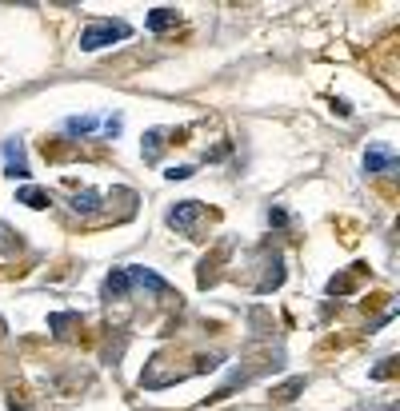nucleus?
Returning a JSON list of instances; mask_svg holds the SVG:
<instances>
[{
	"instance_id": "nucleus-1",
	"label": "nucleus",
	"mask_w": 400,
	"mask_h": 411,
	"mask_svg": "<svg viewBox=\"0 0 400 411\" xmlns=\"http://www.w3.org/2000/svg\"><path fill=\"white\" fill-rule=\"evenodd\" d=\"M125 36H132V28L125 20H93L80 32V52H96V48L112 44V40H125Z\"/></svg>"
},
{
	"instance_id": "nucleus-2",
	"label": "nucleus",
	"mask_w": 400,
	"mask_h": 411,
	"mask_svg": "<svg viewBox=\"0 0 400 411\" xmlns=\"http://www.w3.org/2000/svg\"><path fill=\"white\" fill-rule=\"evenodd\" d=\"M196 220H205V208L196 204V200H180V204L168 208V224H173L176 232H196Z\"/></svg>"
},
{
	"instance_id": "nucleus-3",
	"label": "nucleus",
	"mask_w": 400,
	"mask_h": 411,
	"mask_svg": "<svg viewBox=\"0 0 400 411\" xmlns=\"http://www.w3.org/2000/svg\"><path fill=\"white\" fill-rule=\"evenodd\" d=\"M0 152H4V172L13 176V180H29L32 172H29V160H24V144L13 136V140L0 144Z\"/></svg>"
},
{
	"instance_id": "nucleus-4",
	"label": "nucleus",
	"mask_w": 400,
	"mask_h": 411,
	"mask_svg": "<svg viewBox=\"0 0 400 411\" xmlns=\"http://www.w3.org/2000/svg\"><path fill=\"white\" fill-rule=\"evenodd\" d=\"M365 168L368 172H381V176H392L397 172V152L388 144H372L365 152Z\"/></svg>"
},
{
	"instance_id": "nucleus-5",
	"label": "nucleus",
	"mask_w": 400,
	"mask_h": 411,
	"mask_svg": "<svg viewBox=\"0 0 400 411\" xmlns=\"http://www.w3.org/2000/svg\"><path fill=\"white\" fill-rule=\"evenodd\" d=\"M365 276H368L365 264H352V271H344V276H333V280H328V296H349V292L360 284Z\"/></svg>"
},
{
	"instance_id": "nucleus-6",
	"label": "nucleus",
	"mask_w": 400,
	"mask_h": 411,
	"mask_svg": "<svg viewBox=\"0 0 400 411\" xmlns=\"http://www.w3.org/2000/svg\"><path fill=\"white\" fill-rule=\"evenodd\" d=\"M128 287H132L128 268H112V276L104 280V296H109V300H120V296H128Z\"/></svg>"
},
{
	"instance_id": "nucleus-7",
	"label": "nucleus",
	"mask_w": 400,
	"mask_h": 411,
	"mask_svg": "<svg viewBox=\"0 0 400 411\" xmlns=\"http://www.w3.org/2000/svg\"><path fill=\"white\" fill-rule=\"evenodd\" d=\"M96 128H100L96 116H68V120H64V132H68V136H93Z\"/></svg>"
},
{
	"instance_id": "nucleus-8",
	"label": "nucleus",
	"mask_w": 400,
	"mask_h": 411,
	"mask_svg": "<svg viewBox=\"0 0 400 411\" xmlns=\"http://www.w3.org/2000/svg\"><path fill=\"white\" fill-rule=\"evenodd\" d=\"M164 144H168V140H164V128H152V132L144 136V148H141L144 160H148V164H157L160 152H164Z\"/></svg>"
},
{
	"instance_id": "nucleus-9",
	"label": "nucleus",
	"mask_w": 400,
	"mask_h": 411,
	"mask_svg": "<svg viewBox=\"0 0 400 411\" xmlns=\"http://www.w3.org/2000/svg\"><path fill=\"white\" fill-rule=\"evenodd\" d=\"M176 20H180V16H176L173 8H152V12H148V32H168Z\"/></svg>"
},
{
	"instance_id": "nucleus-10",
	"label": "nucleus",
	"mask_w": 400,
	"mask_h": 411,
	"mask_svg": "<svg viewBox=\"0 0 400 411\" xmlns=\"http://www.w3.org/2000/svg\"><path fill=\"white\" fill-rule=\"evenodd\" d=\"M48 328L61 335V339H68V328H80V316H72V312H61V316H48Z\"/></svg>"
},
{
	"instance_id": "nucleus-11",
	"label": "nucleus",
	"mask_w": 400,
	"mask_h": 411,
	"mask_svg": "<svg viewBox=\"0 0 400 411\" xmlns=\"http://www.w3.org/2000/svg\"><path fill=\"white\" fill-rule=\"evenodd\" d=\"M16 204H29V208H48V192L45 188H20L16 192Z\"/></svg>"
},
{
	"instance_id": "nucleus-12",
	"label": "nucleus",
	"mask_w": 400,
	"mask_h": 411,
	"mask_svg": "<svg viewBox=\"0 0 400 411\" xmlns=\"http://www.w3.org/2000/svg\"><path fill=\"white\" fill-rule=\"evenodd\" d=\"M296 392H304L301 376H296V380H288V383H280V387H272V399H276V403H288V399H296Z\"/></svg>"
},
{
	"instance_id": "nucleus-13",
	"label": "nucleus",
	"mask_w": 400,
	"mask_h": 411,
	"mask_svg": "<svg viewBox=\"0 0 400 411\" xmlns=\"http://www.w3.org/2000/svg\"><path fill=\"white\" fill-rule=\"evenodd\" d=\"M96 204H100V196H96V192H77V196H72V208H77V212H84V216H88V212H96Z\"/></svg>"
},
{
	"instance_id": "nucleus-14",
	"label": "nucleus",
	"mask_w": 400,
	"mask_h": 411,
	"mask_svg": "<svg viewBox=\"0 0 400 411\" xmlns=\"http://www.w3.org/2000/svg\"><path fill=\"white\" fill-rule=\"evenodd\" d=\"M368 376H372V380H392V376H397V360H384V364L372 367Z\"/></svg>"
},
{
	"instance_id": "nucleus-15",
	"label": "nucleus",
	"mask_w": 400,
	"mask_h": 411,
	"mask_svg": "<svg viewBox=\"0 0 400 411\" xmlns=\"http://www.w3.org/2000/svg\"><path fill=\"white\" fill-rule=\"evenodd\" d=\"M8 236H13V232L0 224V248H4V252H16V248H20V240H8Z\"/></svg>"
},
{
	"instance_id": "nucleus-16",
	"label": "nucleus",
	"mask_w": 400,
	"mask_h": 411,
	"mask_svg": "<svg viewBox=\"0 0 400 411\" xmlns=\"http://www.w3.org/2000/svg\"><path fill=\"white\" fill-rule=\"evenodd\" d=\"M120 124H125L120 116H109V120H104V132H109V136H116V132H120Z\"/></svg>"
},
{
	"instance_id": "nucleus-17",
	"label": "nucleus",
	"mask_w": 400,
	"mask_h": 411,
	"mask_svg": "<svg viewBox=\"0 0 400 411\" xmlns=\"http://www.w3.org/2000/svg\"><path fill=\"white\" fill-rule=\"evenodd\" d=\"M288 220V216H285V212H280V208H272V212H269V224H276V228H280V224H285Z\"/></svg>"
},
{
	"instance_id": "nucleus-18",
	"label": "nucleus",
	"mask_w": 400,
	"mask_h": 411,
	"mask_svg": "<svg viewBox=\"0 0 400 411\" xmlns=\"http://www.w3.org/2000/svg\"><path fill=\"white\" fill-rule=\"evenodd\" d=\"M4 328H8V324H4V319H0V335H4Z\"/></svg>"
}]
</instances>
